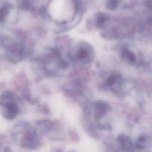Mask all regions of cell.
Listing matches in <instances>:
<instances>
[{
	"instance_id": "1",
	"label": "cell",
	"mask_w": 152,
	"mask_h": 152,
	"mask_svg": "<svg viewBox=\"0 0 152 152\" xmlns=\"http://www.w3.org/2000/svg\"><path fill=\"white\" fill-rule=\"evenodd\" d=\"M0 108L2 115L7 119H13L19 111L15 96L9 91L4 92L0 96Z\"/></svg>"
},
{
	"instance_id": "4",
	"label": "cell",
	"mask_w": 152,
	"mask_h": 152,
	"mask_svg": "<svg viewBox=\"0 0 152 152\" xmlns=\"http://www.w3.org/2000/svg\"><path fill=\"white\" fill-rule=\"evenodd\" d=\"M119 141L121 144V145L125 148H129L131 147V143L130 139L125 136L121 135L119 138Z\"/></svg>"
},
{
	"instance_id": "2",
	"label": "cell",
	"mask_w": 152,
	"mask_h": 152,
	"mask_svg": "<svg viewBox=\"0 0 152 152\" xmlns=\"http://www.w3.org/2000/svg\"><path fill=\"white\" fill-rule=\"evenodd\" d=\"M107 106L106 104L103 102L98 103L96 104V115L97 117H100L103 116L107 111Z\"/></svg>"
},
{
	"instance_id": "5",
	"label": "cell",
	"mask_w": 152,
	"mask_h": 152,
	"mask_svg": "<svg viewBox=\"0 0 152 152\" xmlns=\"http://www.w3.org/2000/svg\"><path fill=\"white\" fill-rule=\"evenodd\" d=\"M88 56V52L87 50L84 49V48H82V49H80L78 53H77V56L78 59H85Z\"/></svg>"
},
{
	"instance_id": "6",
	"label": "cell",
	"mask_w": 152,
	"mask_h": 152,
	"mask_svg": "<svg viewBox=\"0 0 152 152\" xmlns=\"http://www.w3.org/2000/svg\"><path fill=\"white\" fill-rule=\"evenodd\" d=\"M118 4V0H109L107 2V7L110 9L115 8Z\"/></svg>"
},
{
	"instance_id": "3",
	"label": "cell",
	"mask_w": 152,
	"mask_h": 152,
	"mask_svg": "<svg viewBox=\"0 0 152 152\" xmlns=\"http://www.w3.org/2000/svg\"><path fill=\"white\" fill-rule=\"evenodd\" d=\"M122 58L125 61H128L130 63L134 62L135 61V55L128 49H125L123 50L122 53Z\"/></svg>"
}]
</instances>
